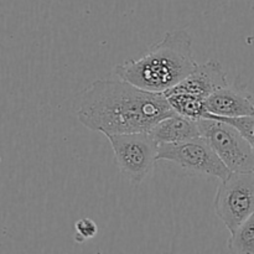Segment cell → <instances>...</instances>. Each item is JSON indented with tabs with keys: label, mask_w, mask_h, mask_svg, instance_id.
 Returning a JSON list of instances; mask_svg holds the SVG:
<instances>
[{
	"label": "cell",
	"mask_w": 254,
	"mask_h": 254,
	"mask_svg": "<svg viewBox=\"0 0 254 254\" xmlns=\"http://www.w3.org/2000/svg\"><path fill=\"white\" fill-rule=\"evenodd\" d=\"M76 107L81 124L106 136L149 131L161 119L175 113L164 93L141 89L114 73L82 91Z\"/></svg>",
	"instance_id": "1"
},
{
	"label": "cell",
	"mask_w": 254,
	"mask_h": 254,
	"mask_svg": "<svg viewBox=\"0 0 254 254\" xmlns=\"http://www.w3.org/2000/svg\"><path fill=\"white\" fill-rule=\"evenodd\" d=\"M196 66L192 37L188 30L178 29L166 32L138 59L117 64L114 74L145 91L165 93L185 79Z\"/></svg>",
	"instance_id": "2"
},
{
	"label": "cell",
	"mask_w": 254,
	"mask_h": 254,
	"mask_svg": "<svg viewBox=\"0 0 254 254\" xmlns=\"http://www.w3.org/2000/svg\"><path fill=\"white\" fill-rule=\"evenodd\" d=\"M121 173L134 185L143 183L158 161L159 143L149 131L107 135Z\"/></svg>",
	"instance_id": "3"
},
{
	"label": "cell",
	"mask_w": 254,
	"mask_h": 254,
	"mask_svg": "<svg viewBox=\"0 0 254 254\" xmlns=\"http://www.w3.org/2000/svg\"><path fill=\"white\" fill-rule=\"evenodd\" d=\"M201 135L232 173L254 171L252 146L233 126L213 118L198 119Z\"/></svg>",
	"instance_id": "4"
},
{
	"label": "cell",
	"mask_w": 254,
	"mask_h": 254,
	"mask_svg": "<svg viewBox=\"0 0 254 254\" xmlns=\"http://www.w3.org/2000/svg\"><path fill=\"white\" fill-rule=\"evenodd\" d=\"M215 212L230 232L254 213V171L231 173L221 180Z\"/></svg>",
	"instance_id": "5"
},
{
	"label": "cell",
	"mask_w": 254,
	"mask_h": 254,
	"mask_svg": "<svg viewBox=\"0 0 254 254\" xmlns=\"http://www.w3.org/2000/svg\"><path fill=\"white\" fill-rule=\"evenodd\" d=\"M158 160L171 161L186 171L220 180L232 173L202 135L183 143L159 144Z\"/></svg>",
	"instance_id": "6"
},
{
	"label": "cell",
	"mask_w": 254,
	"mask_h": 254,
	"mask_svg": "<svg viewBox=\"0 0 254 254\" xmlns=\"http://www.w3.org/2000/svg\"><path fill=\"white\" fill-rule=\"evenodd\" d=\"M206 109L208 114L226 118L252 116L254 114V102L245 87L227 84L207 97Z\"/></svg>",
	"instance_id": "7"
},
{
	"label": "cell",
	"mask_w": 254,
	"mask_h": 254,
	"mask_svg": "<svg viewBox=\"0 0 254 254\" xmlns=\"http://www.w3.org/2000/svg\"><path fill=\"white\" fill-rule=\"evenodd\" d=\"M227 84V76L223 71L222 64L216 60H210L205 64H197L195 69L185 79L171 89L186 92L207 99V97H210L213 92Z\"/></svg>",
	"instance_id": "8"
},
{
	"label": "cell",
	"mask_w": 254,
	"mask_h": 254,
	"mask_svg": "<svg viewBox=\"0 0 254 254\" xmlns=\"http://www.w3.org/2000/svg\"><path fill=\"white\" fill-rule=\"evenodd\" d=\"M159 144H175L201 136L198 121L174 113L161 119L149 130Z\"/></svg>",
	"instance_id": "9"
},
{
	"label": "cell",
	"mask_w": 254,
	"mask_h": 254,
	"mask_svg": "<svg viewBox=\"0 0 254 254\" xmlns=\"http://www.w3.org/2000/svg\"><path fill=\"white\" fill-rule=\"evenodd\" d=\"M164 94L168 98L174 112L180 116L198 121L201 118H205V116L207 114L206 99L201 98V97L186 93V92L174 91V89H169Z\"/></svg>",
	"instance_id": "10"
},
{
	"label": "cell",
	"mask_w": 254,
	"mask_h": 254,
	"mask_svg": "<svg viewBox=\"0 0 254 254\" xmlns=\"http://www.w3.org/2000/svg\"><path fill=\"white\" fill-rule=\"evenodd\" d=\"M227 243L231 252L254 254V213L231 232Z\"/></svg>",
	"instance_id": "11"
},
{
	"label": "cell",
	"mask_w": 254,
	"mask_h": 254,
	"mask_svg": "<svg viewBox=\"0 0 254 254\" xmlns=\"http://www.w3.org/2000/svg\"><path fill=\"white\" fill-rule=\"evenodd\" d=\"M205 118H213L218 121L226 122L235 127L243 138L250 143L254 151V114L252 116H243V117H235V118H226V117H217L213 114H206Z\"/></svg>",
	"instance_id": "12"
},
{
	"label": "cell",
	"mask_w": 254,
	"mask_h": 254,
	"mask_svg": "<svg viewBox=\"0 0 254 254\" xmlns=\"http://www.w3.org/2000/svg\"><path fill=\"white\" fill-rule=\"evenodd\" d=\"M74 230H76V241L83 242L86 240H91L98 232L96 222L91 218H82L74 223Z\"/></svg>",
	"instance_id": "13"
}]
</instances>
